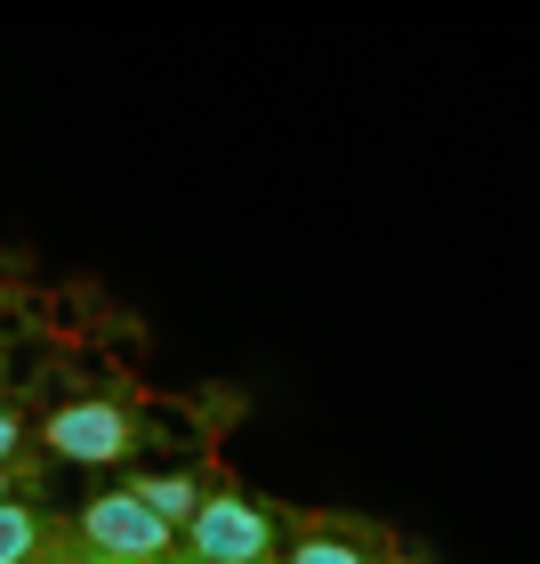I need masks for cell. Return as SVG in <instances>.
Returning <instances> with one entry per match:
<instances>
[{"instance_id":"ba28073f","label":"cell","mask_w":540,"mask_h":564,"mask_svg":"<svg viewBox=\"0 0 540 564\" xmlns=\"http://www.w3.org/2000/svg\"><path fill=\"white\" fill-rule=\"evenodd\" d=\"M0 500H9V468H0Z\"/></svg>"},{"instance_id":"277c9868","label":"cell","mask_w":540,"mask_h":564,"mask_svg":"<svg viewBox=\"0 0 540 564\" xmlns=\"http://www.w3.org/2000/svg\"><path fill=\"white\" fill-rule=\"evenodd\" d=\"M138 492H145V508H153V517H162V524H177V532H186V524L202 517V500H210L194 476H138Z\"/></svg>"},{"instance_id":"6da1fadb","label":"cell","mask_w":540,"mask_h":564,"mask_svg":"<svg viewBox=\"0 0 540 564\" xmlns=\"http://www.w3.org/2000/svg\"><path fill=\"white\" fill-rule=\"evenodd\" d=\"M82 532H89L97 556L145 564V556H170V532H177V524H162V517L145 508V492L130 484V492H97V500L82 508Z\"/></svg>"},{"instance_id":"9c48e42d","label":"cell","mask_w":540,"mask_h":564,"mask_svg":"<svg viewBox=\"0 0 540 564\" xmlns=\"http://www.w3.org/2000/svg\"><path fill=\"white\" fill-rule=\"evenodd\" d=\"M145 564H177V556H145Z\"/></svg>"},{"instance_id":"8992f818","label":"cell","mask_w":540,"mask_h":564,"mask_svg":"<svg viewBox=\"0 0 540 564\" xmlns=\"http://www.w3.org/2000/svg\"><path fill=\"white\" fill-rule=\"evenodd\" d=\"M291 564H371L355 541H331V532H315V541H299L291 549Z\"/></svg>"},{"instance_id":"3957f363","label":"cell","mask_w":540,"mask_h":564,"mask_svg":"<svg viewBox=\"0 0 540 564\" xmlns=\"http://www.w3.org/2000/svg\"><path fill=\"white\" fill-rule=\"evenodd\" d=\"M48 452L82 459V468H106V459L130 452V420H121V403H65V412H48Z\"/></svg>"},{"instance_id":"5b68a950","label":"cell","mask_w":540,"mask_h":564,"mask_svg":"<svg viewBox=\"0 0 540 564\" xmlns=\"http://www.w3.org/2000/svg\"><path fill=\"white\" fill-rule=\"evenodd\" d=\"M41 541V524H33V508H17V500H0V564H24Z\"/></svg>"},{"instance_id":"52a82bcc","label":"cell","mask_w":540,"mask_h":564,"mask_svg":"<svg viewBox=\"0 0 540 564\" xmlns=\"http://www.w3.org/2000/svg\"><path fill=\"white\" fill-rule=\"evenodd\" d=\"M17 435H24V427H17V412H0V468H9V452H17Z\"/></svg>"},{"instance_id":"7a4b0ae2","label":"cell","mask_w":540,"mask_h":564,"mask_svg":"<svg viewBox=\"0 0 540 564\" xmlns=\"http://www.w3.org/2000/svg\"><path fill=\"white\" fill-rule=\"evenodd\" d=\"M186 541H194V564H259L267 541H274V524H267L259 500L210 492V500H202V517L186 524Z\"/></svg>"}]
</instances>
